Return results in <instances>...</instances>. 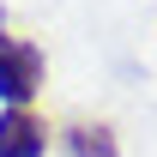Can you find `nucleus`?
<instances>
[{
  "mask_svg": "<svg viewBox=\"0 0 157 157\" xmlns=\"http://www.w3.org/2000/svg\"><path fill=\"white\" fill-rule=\"evenodd\" d=\"M36 91H42V48L12 36V30H0V103L6 109H30Z\"/></svg>",
  "mask_w": 157,
  "mask_h": 157,
  "instance_id": "nucleus-1",
  "label": "nucleus"
},
{
  "mask_svg": "<svg viewBox=\"0 0 157 157\" xmlns=\"http://www.w3.org/2000/svg\"><path fill=\"white\" fill-rule=\"evenodd\" d=\"M48 151V127L30 109H0V157H42Z\"/></svg>",
  "mask_w": 157,
  "mask_h": 157,
  "instance_id": "nucleus-2",
  "label": "nucleus"
},
{
  "mask_svg": "<svg viewBox=\"0 0 157 157\" xmlns=\"http://www.w3.org/2000/svg\"><path fill=\"white\" fill-rule=\"evenodd\" d=\"M60 139H67V151H73V157H121L115 127H103V121H73Z\"/></svg>",
  "mask_w": 157,
  "mask_h": 157,
  "instance_id": "nucleus-3",
  "label": "nucleus"
}]
</instances>
